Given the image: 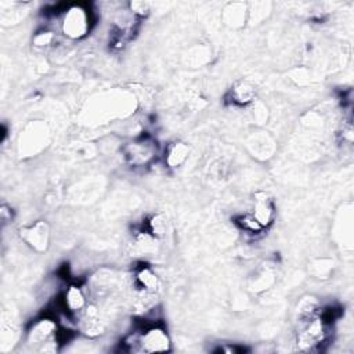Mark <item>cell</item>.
<instances>
[{
	"label": "cell",
	"mask_w": 354,
	"mask_h": 354,
	"mask_svg": "<svg viewBox=\"0 0 354 354\" xmlns=\"http://www.w3.org/2000/svg\"><path fill=\"white\" fill-rule=\"evenodd\" d=\"M50 140L49 126L43 121H32L21 132L19 150L21 156H35L42 152Z\"/></svg>",
	"instance_id": "3"
},
{
	"label": "cell",
	"mask_w": 354,
	"mask_h": 354,
	"mask_svg": "<svg viewBox=\"0 0 354 354\" xmlns=\"http://www.w3.org/2000/svg\"><path fill=\"white\" fill-rule=\"evenodd\" d=\"M64 309L71 314H79L88 305L87 295L79 285H69L62 295Z\"/></svg>",
	"instance_id": "15"
},
{
	"label": "cell",
	"mask_w": 354,
	"mask_h": 354,
	"mask_svg": "<svg viewBox=\"0 0 354 354\" xmlns=\"http://www.w3.org/2000/svg\"><path fill=\"white\" fill-rule=\"evenodd\" d=\"M123 152L130 165L144 166L154 159L156 150H155V145L152 141L144 139V140H137V141L128 144L125 147Z\"/></svg>",
	"instance_id": "9"
},
{
	"label": "cell",
	"mask_w": 354,
	"mask_h": 354,
	"mask_svg": "<svg viewBox=\"0 0 354 354\" xmlns=\"http://www.w3.org/2000/svg\"><path fill=\"white\" fill-rule=\"evenodd\" d=\"M252 216L264 230L273 224L276 217V205L274 200L269 193L259 191L255 194Z\"/></svg>",
	"instance_id": "8"
},
{
	"label": "cell",
	"mask_w": 354,
	"mask_h": 354,
	"mask_svg": "<svg viewBox=\"0 0 354 354\" xmlns=\"http://www.w3.org/2000/svg\"><path fill=\"white\" fill-rule=\"evenodd\" d=\"M92 30V14L82 5L69 6L61 21V31L69 40H80Z\"/></svg>",
	"instance_id": "2"
},
{
	"label": "cell",
	"mask_w": 354,
	"mask_h": 354,
	"mask_svg": "<svg viewBox=\"0 0 354 354\" xmlns=\"http://www.w3.org/2000/svg\"><path fill=\"white\" fill-rule=\"evenodd\" d=\"M129 12L136 17H144L150 13V5L145 2H132L129 3Z\"/></svg>",
	"instance_id": "23"
},
{
	"label": "cell",
	"mask_w": 354,
	"mask_h": 354,
	"mask_svg": "<svg viewBox=\"0 0 354 354\" xmlns=\"http://www.w3.org/2000/svg\"><path fill=\"white\" fill-rule=\"evenodd\" d=\"M60 333L57 321L50 317H43L34 321L27 332V343L36 346L38 349L45 343L53 340Z\"/></svg>",
	"instance_id": "7"
},
{
	"label": "cell",
	"mask_w": 354,
	"mask_h": 354,
	"mask_svg": "<svg viewBox=\"0 0 354 354\" xmlns=\"http://www.w3.org/2000/svg\"><path fill=\"white\" fill-rule=\"evenodd\" d=\"M248 147L253 156L259 159H269L270 156H273L276 144L270 136L260 132L248 140Z\"/></svg>",
	"instance_id": "16"
},
{
	"label": "cell",
	"mask_w": 354,
	"mask_h": 354,
	"mask_svg": "<svg viewBox=\"0 0 354 354\" xmlns=\"http://www.w3.org/2000/svg\"><path fill=\"white\" fill-rule=\"evenodd\" d=\"M249 107H250V111H252L253 121H255L256 123L263 125V123H266V121L269 119L268 108H266L261 103H257V100H255Z\"/></svg>",
	"instance_id": "22"
},
{
	"label": "cell",
	"mask_w": 354,
	"mask_h": 354,
	"mask_svg": "<svg viewBox=\"0 0 354 354\" xmlns=\"http://www.w3.org/2000/svg\"><path fill=\"white\" fill-rule=\"evenodd\" d=\"M145 231H148L158 241L162 239L167 233V219L163 213H155L150 216L145 222Z\"/></svg>",
	"instance_id": "19"
},
{
	"label": "cell",
	"mask_w": 354,
	"mask_h": 354,
	"mask_svg": "<svg viewBox=\"0 0 354 354\" xmlns=\"http://www.w3.org/2000/svg\"><path fill=\"white\" fill-rule=\"evenodd\" d=\"M158 239L154 238L148 231L141 230L133 235L130 244V253L132 256H145L155 252V245Z\"/></svg>",
	"instance_id": "17"
},
{
	"label": "cell",
	"mask_w": 354,
	"mask_h": 354,
	"mask_svg": "<svg viewBox=\"0 0 354 354\" xmlns=\"http://www.w3.org/2000/svg\"><path fill=\"white\" fill-rule=\"evenodd\" d=\"M299 328L296 333V346L299 351H314L328 340L331 324L320 314L298 321Z\"/></svg>",
	"instance_id": "1"
},
{
	"label": "cell",
	"mask_w": 354,
	"mask_h": 354,
	"mask_svg": "<svg viewBox=\"0 0 354 354\" xmlns=\"http://www.w3.org/2000/svg\"><path fill=\"white\" fill-rule=\"evenodd\" d=\"M32 43L36 49H40V50L53 47L56 45V34L51 31H40L34 36Z\"/></svg>",
	"instance_id": "21"
},
{
	"label": "cell",
	"mask_w": 354,
	"mask_h": 354,
	"mask_svg": "<svg viewBox=\"0 0 354 354\" xmlns=\"http://www.w3.org/2000/svg\"><path fill=\"white\" fill-rule=\"evenodd\" d=\"M241 230L246 231V233H250V234H259L261 233L264 228L256 222V219L252 216V213H248V215H242L239 217H237V222H235Z\"/></svg>",
	"instance_id": "20"
},
{
	"label": "cell",
	"mask_w": 354,
	"mask_h": 354,
	"mask_svg": "<svg viewBox=\"0 0 354 354\" xmlns=\"http://www.w3.org/2000/svg\"><path fill=\"white\" fill-rule=\"evenodd\" d=\"M277 283V269L274 264L264 263L261 268L250 277L249 290L255 294L269 291Z\"/></svg>",
	"instance_id": "10"
},
{
	"label": "cell",
	"mask_w": 354,
	"mask_h": 354,
	"mask_svg": "<svg viewBox=\"0 0 354 354\" xmlns=\"http://www.w3.org/2000/svg\"><path fill=\"white\" fill-rule=\"evenodd\" d=\"M223 23L233 30H241L248 23V5L246 3H228L222 13Z\"/></svg>",
	"instance_id": "12"
},
{
	"label": "cell",
	"mask_w": 354,
	"mask_h": 354,
	"mask_svg": "<svg viewBox=\"0 0 354 354\" xmlns=\"http://www.w3.org/2000/svg\"><path fill=\"white\" fill-rule=\"evenodd\" d=\"M230 100L234 106L249 107L256 100V87L248 80H238L231 87Z\"/></svg>",
	"instance_id": "14"
},
{
	"label": "cell",
	"mask_w": 354,
	"mask_h": 354,
	"mask_svg": "<svg viewBox=\"0 0 354 354\" xmlns=\"http://www.w3.org/2000/svg\"><path fill=\"white\" fill-rule=\"evenodd\" d=\"M321 303L320 300L313 296V295H305L299 299L298 305H296V316H298V321L302 320H307L311 318L317 314L321 313Z\"/></svg>",
	"instance_id": "18"
},
{
	"label": "cell",
	"mask_w": 354,
	"mask_h": 354,
	"mask_svg": "<svg viewBox=\"0 0 354 354\" xmlns=\"http://www.w3.org/2000/svg\"><path fill=\"white\" fill-rule=\"evenodd\" d=\"M21 239L36 253H45L50 246L51 230L47 222L36 220L20 228Z\"/></svg>",
	"instance_id": "5"
},
{
	"label": "cell",
	"mask_w": 354,
	"mask_h": 354,
	"mask_svg": "<svg viewBox=\"0 0 354 354\" xmlns=\"http://www.w3.org/2000/svg\"><path fill=\"white\" fill-rule=\"evenodd\" d=\"M78 328L80 333L88 339H97L104 335L107 327L96 305L88 303L84 310L78 314Z\"/></svg>",
	"instance_id": "6"
},
{
	"label": "cell",
	"mask_w": 354,
	"mask_h": 354,
	"mask_svg": "<svg viewBox=\"0 0 354 354\" xmlns=\"http://www.w3.org/2000/svg\"><path fill=\"white\" fill-rule=\"evenodd\" d=\"M172 339L162 325H151L144 328L133 338V347L130 351L139 353H162L170 351Z\"/></svg>",
	"instance_id": "4"
},
{
	"label": "cell",
	"mask_w": 354,
	"mask_h": 354,
	"mask_svg": "<svg viewBox=\"0 0 354 354\" xmlns=\"http://www.w3.org/2000/svg\"><path fill=\"white\" fill-rule=\"evenodd\" d=\"M191 154V147L182 140H176L166 147L165 162L169 167L177 169L183 166Z\"/></svg>",
	"instance_id": "13"
},
{
	"label": "cell",
	"mask_w": 354,
	"mask_h": 354,
	"mask_svg": "<svg viewBox=\"0 0 354 354\" xmlns=\"http://www.w3.org/2000/svg\"><path fill=\"white\" fill-rule=\"evenodd\" d=\"M134 288L159 295L162 291V281L150 266L143 264L134 273Z\"/></svg>",
	"instance_id": "11"
}]
</instances>
